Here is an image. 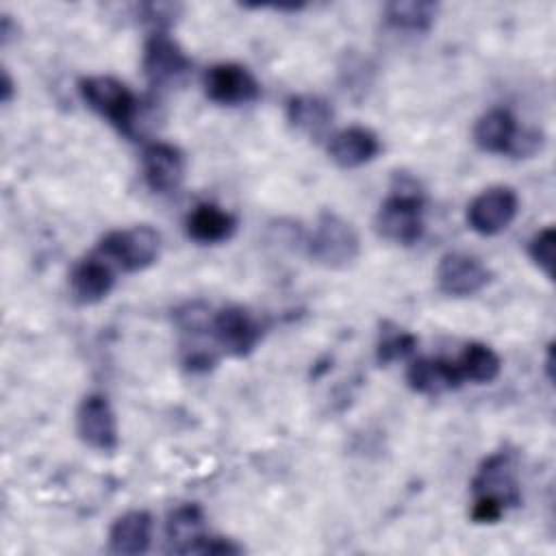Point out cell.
Returning <instances> with one entry per match:
<instances>
[{
	"label": "cell",
	"mask_w": 556,
	"mask_h": 556,
	"mask_svg": "<svg viewBox=\"0 0 556 556\" xmlns=\"http://www.w3.org/2000/svg\"><path fill=\"white\" fill-rule=\"evenodd\" d=\"M237 219L217 204H198L185 222L189 239L198 243H222L232 237Z\"/></svg>",
	"instance_id": "20"
},
{
	"label": "cell",
	"mask_w": 556,
	"mask_h": 556,
	"mask_svg": "<svg viewBox=\"0 0 556 556\" xmlns=\"http://www.w3.org/2000/svg\"><path fill=\"white\" fill-rule=\"evenodd\" d=\"M178 9H180L178 4H167V2H148L141 7L143 20L154 26V33L165 30L176 20Z\"/></svg>",
	"instance_id": "25"
},
{
	"label": "cell",
	"mask_w": 556,
	"mask_h": 556,
	"mask_svg": "<svg viewBox=\"0 0 556 556\" xmlns=\"http://www.w3.org/2000/svg\"><path fill=\"white\" fill-rule=\"evenodd\" d=\"M378 152H380V139L369 128H363V126H350V128L337 130L328 139V154L343 169L361 167L374 161Z\"/></svg>",
	"instance_id": "14"
},
{
	"label": "cell",
	"mask_w": 556,
	"mask_h": 556,
	"mask_svg": "<svg viewBox=\"0 0 556 556\" xmlns=\"http://www.w3.org/2000/svg\"><path fill=\"white\" fill-rule=\"evenodd\" d=\"M141 169L146 185L156 193H172L182 185L185 156L182 152L165 141H154L143 148Z\"/></svg>",
	"instance_id": "12"
},
{
	"label": "cell",
	"mask_w": 556,
	"mask_h": 556,
	"mask_svg": "<svg viewBox=\"0 0 556 556\" xmlns=\"http://www.w3.org/2000/svg\"><path fill=\"white\" fill-rule=\"evenodd\" d=\"M417 348V337L402 330V328H391V330H382L378 348H376V358L380 365H389L395 361H404L408 356H413Z\"/></svg>",
	"instance_id": "23"
},
{
	"label": "cell",
	"mask_w": 556,
	"mask_h": 556,
	"mask_svg": "<svg viewBox=\"0 0 556 556\" xmlns=\"http://www.w3.org/2000/svg\"><path fill=\"white\" fill-rule=\"evenodd\" d=\"M491 280V271L480 258L465 252H447L437 265V285L445 295L467 298L482 291Z\"/></svg>",
	"instance_id": "11"
},
{
	"label": "cell",
	"mask_w": 556,
	"mask_h": 556,
	"mask_svg": "<svg viewBox=\"0 0 556 556\" xmlns=\"http://www.w3.org/2000/svg\"><path fill=\"white\" fill-rule=\"evenodd\" d=\"M308 254L315 263L328 269L350 267L361 254L358 232L350 222H345L337 213L326 211L319 215L311 232Z\"/></svg>",
	"instance_id": "3"
},
{
	"label": "cell",
	"mask_w": 556,
	"mask_h": 556,
	"mask_svg": "<svg viewBox=\"0 0 556 556\" xmlns=\"http://www.w3.org/2000/svg\"><path fill=\"white\" fill-rule=\"evenodd\" d=\"M376 230L397 245H413L424 235V198L415 180L402 176L376 213Z\"/></svg>",
	"instance_id": "1"
},
{
	"label": "cell",
	"mask_w": 556,
	"mask_h": 556,
	"mask_svg": "<svg viewBox=\"0 0 556 556\" xmlns=\"http://www.w3.org/2000/svg\"><path fill=\"white\" fill-rule=\"evenodd\" d=\"M204 513L198 504L176 506L165 521L167 549L176 554H193L195 545L204 539Z\"/></svg>",
	"instance_id": "17"
},
{
	"label": "cell",
	"mask_w": 556,
	"mask_h": 556,
	"mask_svg": "<svg viewBox=\"0 0 556 556\" xmlns=\"http://www.w3.org/2000/svg\"><path fill=\"white\" fill-rule=\"evenodd\" d=\"M287 119L302 135L319 139L330 130L334 113L324 98L293 96L287 102Z\"/></svg>",
	"instance_id": "19"
},
{
	"label": "cell",
	"mask_w": 556,
	"mask_h": 556,
	"mask_svg": "<svg viewBox=\"0 0 556 556\" xmlns=\"http://www.w3.org/2000/svg\"><path fill=\"white\" fill-rule=\"evenodd\" d=\"M202 85H204L206 98L224 106L250 104L261 98L258 80L250 74L248 67L237 63L211 65L204 72Z\"/></svg>",
	"instance_id": "7"
},
{
	"label": "cell",
	"mask_w": 556,
	"mask_h": 556,
	"mask_svg": "<svg viewBox=\"0 0 556 556\" xmlns=\"http://www.w3.org/2000/svg\"><path fill=\"white\" fill-rule=\"evenodd\" d=\"M76 432L80 441L98 452H113L119 445L115 413L100 393L85 395L76 410Z\"/></svg>",
	"instance_id": "10"
},
{
	"label": "cell",
	"mask_w": 556,
	"mask_h": 556,
	"mask_svg": "<svg viewBox=\"0 0 556 556\" xmlns=\"http://www.w3.org/2000/svg\"><path fill=\"white\" fill-rule=\"evenodd\" d=\"M11 96H13V80H11L9 72L4 70V72H2V102L7 104V102L11 100Z\"/></svg>",
	"instance_id": "26"
},
{
	"label": "cell",
	"mask_w": 556,
	"mask_h": 556,
	"mask_svg": "<svg viewBox=\"0 0 556 556\" xmlns=\"http://www.w3.org/2000/svg\"><path fill=\"white\" fill-rule=\"evenodd\" d=\"M78 91L83 102L104 117L111 126H115L122 135H135V119H137V98L132 91L113 76H87L80 78Z\"/></svg>",
	"instance_id": "2"
},
{
	"label": "cell",
	"mask_w": 556,
	"mask_h": 556,
	"mask_svg": "<svg viewBox=\"0 0 556 556\" xmlns=\"http://www.w3.org/2000/svg\"><path fill=\"white\" fill-rule=\"evenodd\" d=\"M406 382L415 393L421 395H441L454 391L463 384L456 363L447 358H415L406 369Z\"/></svg>",
	"instance_id": "15"
},
{
	"label": "cell",
	"mask_w": 556,
	"mask_h": 556,
	"mask_svg": "<svg viewBox=\"0 0 556 556\" xmlns=\"http://www.w3.org/2000/svg\"><path fill=\"white\" fill-rule=\"evenodd\" d=\"M517 132H519V126L510 111L491 109L476 122L473 141L484 152L508 154L517 139Z\"/></svg>",
	"instance_id": "18"
},
{
	"label": "cell",
	"mask_w": 556,
	"mask_h": 556,
	"mask_svg": "<svg viewBox=\"0 0 556 556\" xmlns=\"http://www.w3.org/2000/svg\"><path fill=\"white\" fill-rule=\"evenodd\" d=\"M519 211V198L510 187H489L467 206V224L473 232L493 237L506 230Z\"/></svg>",
	"instance_id": "6"
},
{
	"label": "cell",
	"mask_w": 556,
	"mask_h": 556,
	"mask_svg": "<svg viewBox=\"0 0 556 556\" xmlns=\"http://www.w3.org/2000/svg\"><path fill=\"white\" fill-rule=\"evenodd\" d=\"M554 250H556V230L552 226L539 230L528 245V254L534 261V265L547 276H554Z\"/></svg>",
	"instance_id": "24"
},
{
	"label": "cell",
	"mask_w": 556,
	"mask_h": 556,
	"mask_svg": "<svg viewBox=\"0 0 556 556\" xmlns=\"http://www.w3.org/2000/svg\"><path fill=\"white\" fill-rule=\"evenodd\" d=\"M141 67L152 87L165 89L182 83L191 70V61L185 50L165 30H161L146 39Z\"/></svg>",
	"instance_id": "5"
},
{
	"label": "cell",
	"mask_w": 556,
	"mask_h": 556,
	"mask_svg": "<svg viewBox=\"0 0 556 556\" xmlns=\"http://www.w3.org/2000/svg\"><path fill=\"white\" fill-rule=\"evenodd\" d=\"M439 4L430 0H395L384 4V22L395 30L428 33L434 24Z\"/></svg>",
	"instance_id": "21"
},
{
	"label": "cell",
	"mask_w": 556,
	"mask_h": 556,
	"mask_svg": "<svg viewBox=\"0 0 556 556\" xmlns=\"http://www.w3.org/2000/svg\"><path fill=\"white\" fill-rule=\"evenodd\" d=\"M159 252L161 235L146 224L113 230L98 245V254L122 271H141L150 267L159 258Z\"/></svg>",
	"instance_id": "4"
},
{
	"label": "cell",
	"mask_w": 556,
	"mask_h": 556,
	"mask_svg": "<svg viewBox=\"0 0 556 556\" xmlns=\"http://www.w3.org/2000/svg\"><path fill=\"white\" fill-rule=\"evenodd\" d=\"M211 339L230 356H248L261 341V326L248 308L226 306L213 313Z\"/></svg>",
	"instance_id": "8"
},
{
	"label": "cell",
	"mask_w": 556,
	"mask_h": 556,
	"mask_svg": "<svg viewBox=\"0 0 556 556\" xmlns=\"http://www.w3.org/2000/svg\"><path fill=\"white\" fill-rule=\"evenodd\" d=\"M152 515L146 510H128L117 517L109 530V549L119 556H137L150 547Z\"/></svg>",
	"instance_id": "16"
},
{
	"label": "cell",
	"mask_w": 556,
	"mask_h": 556,
	"mask_svg": "<svg viewBox=\"0 0 556 556\" xmlns=\"http://www.w3.org/2000/svg\"><path fill=\"white\" fill-rule=\"evenodd\" d=\"M456 367L460 371L463 382H476V384H484L491 382L500 376L502 369V361L500 356L484 343H467L456 361Z\"/></svg>",
	"instance_id": "22"
},
{
	"label": "cell",
	"mask_w": 556,
	"mask_h": 556,
	"mask_svg": "<svg viewBox=\"0 0 556 556\" xmlns=\"http://www.w3.org/2000/svg\"><path fill=\"white\" fill-rule=\"evenodd\" d=\"M115 285L113 265L98 252L74 265L70 274V293L78 304H98Z\"/></svg>",
	"instance_id": "13"
},
{
	"label": "cell",
	"mask_w": 556,
	"mask_h": 556,
	"mask_svg": "<svg viewBox=\"0 0 556 556\" xmlns=\"http://www.w3.org/2000/svg\"><path fill=\"white\" fill-rule=\"evenodd\" d=\"M471 486L476 497L497 502L504 510L521 504V489L515 473V465L513 458L504 452L491 454L489 458L482 460L471 480Z\"/></svg>",
	"instance_id": "9"
}]
</instances>
